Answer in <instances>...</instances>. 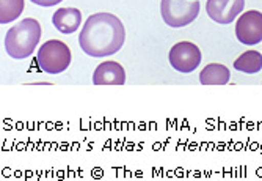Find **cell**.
I'll return each instance as SVG.
<instances>
[{
    "label": "cell",
    "mask_w": 262,
    "mask_h": 181,
    "mask_svg": "<svg viewBox=\"0 0 262 181\" xmlns=\"http://www.w3.org/2000/svg\"><path fill=\"white\" fill-rule=\"evenodd\" d=\"M30 2L39 5V7H54V5H58L63 0H30Z\"/></svg>",
    "instance_id": "cell-13"
},
{
    "label": "cell",
    "mask_w": 262,
    "mask_h": 181,
    "mask_svg": "<svg viewBox=\"0 0 262 181\" xmlns=\"http://www.w3.org/2000/svg\"><path fill=\"white\" fill-rule=\"evenodd\" d=\"M234 68L237 71L254 74L262 70V55L257 51H247L234 62Z\"/></svg>",
    "instance_id": "cell-11"
},
{
    "label": "cell",
    "mask_w": 262,
    "mask_h": 181,
    "mask_svg": "<svg viewBox=\"0 0 262 181\" xmlns=\"http://www.w3.org/2000/svg\"><path fill=\"white\" fill-rule=\"evenodd\" d=\"M245 0H207L206 11L217 24H231L244 11Z\"/></svg>",
    "instance_id": "cell-7"
},
{
    "label": "cell",
    "mask_w": 262,
    "mask_h": 181,
    "mask_svg": "<svg viewBox=\"0 0 262 181\" xmlns=\"http://www.w3.org/2000/svg\"><path fill=\"white\" fill-rule=\"evenodd\" d=\"M198 0H162L160 13L166 26L185 27L193 22L200 13Z\"/></svg>",
    "instance_id": "cell-4"
},
{
    "label": "cell",
    "mask_w": 262,
    "mask_h": 181,
    "mask_svg": "<svg viewBox=\"0 0 262 181\" xmlns=\"http://www.w3.org/2000/svg\"><path fill=\"white\" fill-rule=\"evenodd\" d=\"M52 22L58 32L64 35L74 33L82 24V13L77 8H60L54 13Z\"/></svg>",
    "instance_id": "cell-9"
},
{
    "label": "cell",
    "mask_w": 262,
    "mask_h": 181,
    "mask_svg": "<svg viewBox=\"0 0 262 181\" xmlns=\"http://www.w3.org/2000/svg\"><path fill=\"white\" fill-rule=\"evenodd\" d=\"M24 0H0V24H10L22 14Z\"/></svg>",
    "instance_id": "cell-12"
},
{
    "label": "cell",
    "mask_w": 262,
    "mask_h": 181,
    "mask_svg": "<svg viewBox=\"0 0 262 181\" xmlns=\"http://www.w3.org/2000/svg\"><path fill=\"white\" fill-rule=\"evenodd\" d=\"M170 63L179 73H192L201 63V51L196 44L190 41H181L170 51Z\"/></svg>",
    "instance_id": "cell-5"
},
{
    "label": "cell",
    "mask_w": 262,
    "mask_h": 181,
    "mask_svg": "<svg viewBox=\"0 0 262 181\" xmlns=\"http://www.w3.org/2000/svg\"><path fill=\"white\" fill-rule=\"evenodd\" d=\"M231 79V73L225 65L210 63L200 73V82L203 85H226Z\"/></svg>",
    "instance_id": "cell-10"
},
{
    "label": "cell",
    "mask_w": 262,
    "mask_h": 181,
    "mask_svg": "<svg viewBox=\"0 0 262 181\" xmlns=\"http://www.w3.org/2000/svg\"><path fill=\"white\" fill-rule=\"evenodd\" d=\"M235 36L241 43L253 46L262 41V13L251 10L242 13L235 24Z\"/></svg>",
    "instance_id": "cell-6"
},
{
    "label": "cell",
    "mask_w": 262,
    "mask_h": 181,
    "mask_svg": "<svg viewBox=\"0 0 262 181\" xmlns=\"http://www.w3.org/2000/svg\"><path fill=\"white\" fill-rule=\"evenodd\" d=\"M38 66L47 74H60L71 65V51L63 41L51 39L41 44L36 54Z\"/></svg>",
    "instance_id": "cell-3"
},
{
    "label": "cell",
    "mask_w": 262,
    "mask_h": 181,
    "mask_svg": "<svg viewBox=\"0 0 262 181\" xmlns=\"http://www.w3.org/2000/svg\"><path fill=\"white\" fill-rule=\"evenodd\" d=\"M124 82H126V71L116 62L101 63L93 74L94 85H123Z\"/></svg>",
    "instance_id": "cell-8"
},
{
    "label": "cell",
    "mask_w": 262,
    "mask_h": 181,
    "mask_svg": "<svg viewBox=\"0 0 262 181\" xmlns=\"http://www.w3.org/2000/svg\"><path fill=\"white\" fill-rule=\"evenodd\" d=\"M41 39V26L36 19H24L5 35V51L10 57L22 60L33 54Z\"/></svg>",
    "instance_id": "cell-2"
},
{
    "label": "cell",
    "mask_w": 262,
    "mask_h": 181,
    "mask_svg": "<svg viewBox=\"0 0 262 181\" xmlns=\"http://www.w3.org/2000/svg\"><path fill=\"white\" fill-rule=\"evenodd\" d=\"M124 39L126 30L120 19L110 13H96L86 19L79 44L86 55L107 57L120 51Z\"/></svg>",
    "instance_id": "cell-1"
}]
</instances>
